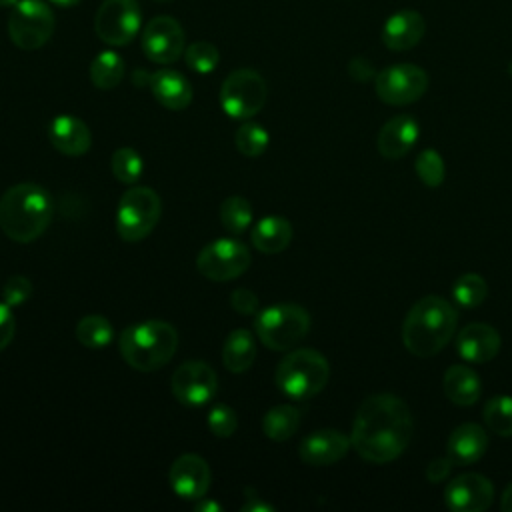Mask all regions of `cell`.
I'll return each instance as SVG.
<instances>
[{
	"instance_id": "obj_38",
	"label": "cell",
	"mask_w": 512,
	"mask_h": 512,
	"mask_svg": "<svg viewBox=\"0 0 512 512\" xmlns=\"http://www.w3.org/2000/svg\"><path fill=\"white\" fill-rule=\"evenodd\" d=\"M30 296H32V282H30V278H26L22 274L10 276L2 288V300L10 308L26 304Z\"/></svg>"
},
{
	"instance_id": "obj_35",
	"label": "cell",
	"mask_w": 512,
	"mask_h": 512,
	"mask_svg": "<svg viewBox=\"0 0 512 512\" xmlns=\"http://www.w3.org/2000/svg\"><path fill=\"white\" fill-rule=\"evenodd\" d=\"M184 60L190 70H194L198 74H210L220 62V52L212 42L198 40V42H192L186 46Z\"/></svg>"
},
{
	"instance_id": "obj_47",
	"label": "cell",
	"mask_w": 512,
	"mask_h": 512,
	"mask_svg": "<svg viewBox=\"0 0 512 512\" xmlns=\"http://www.w3.org/2000/svg\"><path fill=\"white\" fill-rule=\"evenodd\" d=\"M18 0H0V8H12Z\"/></svg>"
},
{
	"instance_id": "obj_40",
	"label": "cell",
	"mask_w": 512,
	"mask_h": 512,
	"mask_svg": "<svg viewBox=\"0 0 512 512\" xmlns=\"http://www.w3.org/2000/svg\"><path fill=\"white\" fill-rule=\"evenodd\" d=\"M16 332V320H14V312L12 308L0 300V350H4Z\"/></svg>"
},
{
	"instance_id": "obj_36",
	"label": "cell",
	"mask_w": 512,
	"mask_h": 512,
	"mask_svg": "<svg viewBox=\"0 0 512 512\" xmlns=\"http://www.w3.org/2000/svg\"><path fill=\"white\" fill-rule=\"evenodd\" d=\"M414 170L418 174V178L430 186V188H436L444 182V174H446V168H444V160L442 156L432 150V148H426L418 154L416 162H414Z\"/></svg>"
},
{
	"instance_id": "obj_6",
	"label": "cell",
	"mask_w": 512,
	"mask_h": 512,
	"mask_svg": "<svg viewBox=\"0 0 512 512\" xmlns=\"http://www.w3.org/2000/svg\"><path fill=\"white\" fill-rule=\"evenodd\" d=\"M310 330V314L294 302H278L256 314L254 332L258 340L276 352L294 348Z\"/></svg>"
},
{
	"instance_id": "obj_45",
	"label": "cell",
	"mask_w": 512,
	"mask_h": 512,
	"mask_svg": "<svg viewBox=\"0 0 512 512\" xmlns=\"http://www.w3.org/2000/svg\"><path fill=\"white\" fill-rule=\"evenodd\" d=\"M500 508H502L504 512H512V484H508V486H506V490L502 492Z\"/></svg>"
},
{
	"instance_id": "obj_12",
	"label": "cell",
	"mask_w": 512,
	"mask_h": 512,
	"mask_svg": "<svg viewBox=\"0 0 512 512\" xmlns=\"http://www.w3.org/2000/svg\"><path fill=\"white\" fill-rule=\"evenodd\" d=\"M378 98L390 106H406L424 96L428 90V74L416 64H392L374 78Z\"/></svg>"
},
{
	"instance_id": "obj_1",
	"label": "cell",
	"mask_w": 512,
	"mask_h": 512,
	"mask_svg": "<svg viewBox=\"0 0 512 512\" xmlns=\"http://www.w3.org/2000/svg\"><path fill=\"white\" fill-rule=\"evenodd\" d=\"M414 420L400 396L372 394L356 410L350 442L356 454L370 464L396 460L410 444Z\"/></svg>"
},
{
	"instance_id": "obj_29",
	"label": "cell",
	"mask_w": 512,
	"mask_h": 512,
	"mask_svg": "<svg viewBox=\"0 0 512 512\" xmlns=\"http://www.w3.org/2000/svg\"><path fill=\"white\" fill-rule=\"evenodd\" d=\"M76 340L84 346V348H92V350H98V348H104L112 342L114 338V328L110 324V320L106 316H100V314H88V316H82L76 324Z\"/></svg>"
},
{
	"instance_id": "obj_4",
	"label": "cell",
	"mask_w": 512,
	"mask_h": 512,
	"mask_svg": "<svg viewBox=\"0 0 512 512\" xmlns=\"http://www.w3.org/2000/svg\"><path fill=\"white\" fill-rule=\"evenodd\" d=\"M118 348L130 368L138 372H154L172 360L178 348V332L164 320L136 322L122 330Z\"/></svg>"
},
{
	"instance_id": "obj_42",
	"label": "cell",
	"mask_w": 512,
	"mask_h": 512,
	"mask_svg": "<svg viewBox=\"0 0 512 512\" xmlns=\"http://www.w3.org/2000/svg\"><path fill=\"white\" fill-rule=\"evenodd\" d=\"M348 70H350V76H352L354 80H358V82H366V80H370V78H376L374 68H372V64H370L366 58H354V60L350 62Z\"/></svg>"
},
{
	"instance_id": "obj_30",
	"label": "cell",
	"mask_w": 512,
	"mask_h": 512,
	"mask_svg": "<svg viewBox=\"0 0 512 512\" xmlns=\"http://www.w3.org/2000/svg\"><path fill=\"white\" fill-rule=\"evenodd\" d=\"M220 222L230 234H242L252 226V206L244 196H228L220 204Z\"/></svg>"
},
{
	"instance_id": "obj_23",
	"label": "cell",
	"mask_w": 512,
	"mask_h": 512,
	"mask_svg": "<svg viewBox=\"0 0 512 512\" xmlns=\"http://www.w3.org/2000/svg\"><path fill=\"white\" fill-rule=\"evenodd\" d=\"M148 86L156 102L168 110L178 112L188 108L192 102V86L178 70H156L148 76Z\"/></svg>"
},
{
	"instance_id": "obj_46",
	"label": "cell",
	"mask_w": 512,
	"mask_h": 512,
	"mask_svg": "<svg viewBox=\"0 0 512 512\" xmlns=\"http://www.w3.org/2000/svg\"><path fill=\"white\" fill-rule=\"evenodd\" d=\"M80 0H50V4H54V6H60V8H72V6H76Z\"/></svg>"
},
{
	"instance_id": "obj_2",
	"label": "cell",
	"mask_w": 512,
	"mask_h": 512,
	"mask_svg": "<svg viewBox=\"0 0 512 512\" xmlns=\"http://www.w3.org/2000/svg\"><path fill=\"white\" fill-rule=\"evenodd\" d=\"M52 216V196L40 184H14L0 198V228L18 244H30L40 238L50 226Z\"/></svg>"
},
{
	"instance_id": "obj_27",
	"label": "cell",
	"mask_w": 512,
	"mask_h": 512,
	"mask_svg": "<svg viewBox=\"0 0 512 512\" xmlns=\"http://www.w3.org/2000/svg\"><path fill=\"white\" fill-rule=\"evenodd\" d=\"M300 426V410L292 404H278L262 418V432L274 442H284L296 434Z\"/></svg>"
},
{
	"instance_id": "obj_25",
	"label": "cell",
	"mask_w": 512,
	"mask_h": 512,
	"mask_svg": "<svg viewBox=\"0 0 512 512\" xmlns=\"http://www.w3.org/2000/svg\"><path fill=\"white\" fill-rule=\"evenodd\" d=\"M446 398L456 406H472L482 394L480 376L462 364H454L444 372L442 378Z\"/></svg>"
},
{
	"instance_id": "obj_48",
	"label": "cell",
	"mask_w": 512,
	"mask_h": 512,
	"mask_svg": "<svg viewBox=\"0 0 512 512\" xmlns=\"http://www.w3.org/2000/svg\"><path fill=\"white\" fill-rule=\"evenodd\" d=\"M508 72H510V76H512V60H510V64H508Z\"/></svg>"
},
{
	"instance_id": "obj_19",
	"label": "cell",
	"mask_w": 512,
	"mask_h": 512,
	"mask_svg": "<svg viewBox=\"0 0 512 512\" xmlns=\"http://www.w3.org/2000/svg\"><path fill=\"white\" fill-rule=\"evenodd\" d=\"M48 140L64 156H82L92 146V132L84 120L60 114L48 126Z\"/></svg>"
},
{
	"instance_id": "obj_10",
	"label": "cell",
	"mask_w": 512,
	"mask_h": 512,
	"mask_svg": "<svg viewBox=\"0 0 512 512\" xmlns=\"http://www.w3.org/2000/svg\"><path fill=\"white\" fill-rule=\"evenodd\" d=\"M250 260V250L242 240L218 238L198 252L196 270L212 282H228L242 276Z\"/></svg>"
},
{
	"instance_id": "obj_31",
	"label": "cell",
	"mask_w": 512,
	"mask_h": 512,
	"mask_svg": "<svg viewBox=\"0 0 512 512\" xmlns=\"http://www.w3.org/2000/svg\"><path fill=\"white\" fill-rule=\"evenodd\" d=\"M268 142H270V136L266 128L258 122L244 120L234 132L236 150L248 158H258L260 154H264L268 148Z\"/></svg>"
},
{
	"instance_id": "obj_32",
	"label": "cell",
	"mask_w": 512,
	"mask_h": 512,
	"mask_svg": "<svg viewBox=\"0 0 512 512\" xmlns=\"http://www.w3.org/2000/svg\"><path fill=\"white\" fill-rule=\"evenodd\" d=\"M488 296V284L480 274L466 272L458 276V280L452 286V298L462 308H476L480 306Z\"/></svg>"
},
{
	"instance_id": "obj_3",
	"label": "cell",
	"mask_w": 512,
	"mask_h": 512,
	"mask_svg": "<svg viewBox=\"0 0 512 512\" xmlns=\"http://www.w3.org/2000/svg\"><path fill=\"white\" fill-rule=\"evenodd\" d=\"M458 324L456 308L442 296H424L412 304L402 324V342L414 356L438 354L454 336Z\"/></svg>"
},
{
	"instance_id": "obj_37",
	"label": "cell",
	"mask_w": 512,
	"mask_h": 512,
	"mask_svg": "<svg viewBox=\"0 0 512 512\" xmlns=\"http://www.w3.org/2000/svg\"><path fill=\"white\" fill-rule=\"evenodd\" d=\"M208 428L218 438H230L238 428L236 412L226 404H214L208 412Z\"/></svg>"
},
{
	"instance_id": "obj_8",
	"label": "cell",
	"mask_w": 512,
	"mask_h": 512,
	"mask_svg": "<svg viewBox=\"0 0 512 512\" xmlns=\"http://www.w3.org/2000/svg\"><path fill=\"white\" fill-rule=\"evenodd\" d=\"M6 30L16 48L38 50L52 38L56 18L44 0H18L10 8Z\"/></svg>"
},
{
	"instance_id": "obj_44",
	"label": "cell",
	"mask_w": 512,
	"mask_h": 512,
	"mask_svg": "<svg viewBox=\"0 0 512 512\" xmlns=\"http://www.w3.org/2000/svg\"><path fill=\"white\" fill-rule=\"evenodd\" d=\"M194 510H196V512H220L222 506H220L216 500H210V498L202 496L200 500H196Z\"/></svg>"
},
{
	"instance_id": "obj_24",
	"label": "cell",
	"mask_w": 512,
	"mask_h": 512,
	"mask_svg": "<svg viewBox=\"0 0 512 512\" xmlns=\"http://www.w3.org/2000/svg\"><path fill=\"white\" fill-rule=\"evenodd\" d=\"M292 224L284 216H266L250 230L252 246L262 254H278L292 242Z\"/></svg>"
},
{
	"instance_id": "obj_26",
	"label": "cell",
	"mask_w": 512,
	"mask_h": 512,
	"mask_svg": "<svg viewBox=\"0 0 512 512\" xmlns=\"http://www.w3.org/2000/svg\"><path fill=\"white\" fill-rule=\"evenodd\" d=\"M256 360V342L250 330L236 328L232 330L222 346V364L232 374H242L252 368Z\"/></svg>"
},
{
	"instance_id": "obj_9",
	"label": "cell",
	"mask_w": 512,
	"mask_h": 512,
	"mask_svg": "<svg viewBox=\"0 0 512 512\" xmlns=\"http://www.w3.org/2000/svg\"><path fill=\"white\" fill-rule=\"evenodd\" d=\"M266 80L252 68L230 72L220 86V106L234 120H250L266 104Z\"/></svg>"
},
{
	"instance_id": "obj_43",
	"label": "cell",
	"mask_w": 512,
	"mask_h": 512,
	"mask_svg": "<svg viewBox=\"0 0 512 512\" xmlns=\"http://www.w3.org/2000/svg\"><path fill=\"white\" fill-rule=\"evenodd\" d=\"M240 510H242V512H274V506H270L268 502H264L254 490H246L244 504H242Z\"/></svg>"
},
{
	"instance_id": "obj_5",
	"label": "cell",
	"mask_w": 512,
	"mask_h": 512,
	"mask_svg": "<svg viewBox=\"0 0 512 512\" xmlns=\"http://www.w3.org/2000/svg\"><path fill=\"white\" fill-rule=\"evenodd\" d=\"M330 378L328 360L312 348L288 352L276 366L274 382L278 390L292 400H308L316 396Z\"/></svg>"
},
{
	"instance_id": "obj_21",
	"label": "cell",
	"mask_w": 512,
	"mask_h": 512,
	"mask_svg": "<svg viewBox=\"0 0 512 512\" xmlns=\"http://www.w3.org/2000/svg\"><path fill=\"white\" fill-rule=\"evenodd\" d=\"M418 122L408 114H398L382 124L378 132V152L386 160H398L412 150L418 140Z\"/></svg>"
},
{
	"instance_id": "obj_33",
	"label": "cell",
	"mask_w": 512,
	"mask_h": 512,
	"mask_svg": "<svg viewBox=\"0 0 512 512\" xmlns=\"http://www.w3.org/2000/svg\"><path fill=\"white\" fill-rule=\"evenodd\" d=\"M110 168L118 182L132 186L138 182V178L144 172V160L134 148L122 146V148L114 150V154L110 158Z\"/></svg>"
},
{
	"instance_id": "obj_49",
	"label": "cell",
	"mask_w": 512,
	"mask_h": 512,
	"mask_svg": "<svg viewBox=\"0 0 512 512\" xmlns=\"http://www.w3.org/2000/svg\"><path fill=\"white\" fill-rule=\"evenodd\" d=\"M156 2H172V0H156Z\"/></svg>"
},
{
	"instance_id": "obj_18",
	"label": "cell",
	"mask_w": 512,
	"mask_h": 512,
	"mask_svg": "<svg viewBox=\"0 0 512 512\" xmlns=\"http://www.w3.org/2000/svg\"><path fill=\"white\" fill-rule=\"evenodd\" d=\"M500 344L498 330L484 322H470L456 336L458 354L472 364H484L496 358Z\"/></svg>"
},
{
	"instance_id": "obj_41",
	"label": "cell",
	"mask_w": 512,
	"mask_h": 512,
	"mask_svg": "<svg viewBox=\"0 0 512 512\" xmlns=\"http://www.w3.org/2000/svg\"><path fill=\"white\" fill-rule=\"evenodd\" d=\"M452 466H454V464H452V460H450L448 456L436 458V460L428 462V466H426V478H428V482L438 484V482L446 480L448 474H450V470H452Z\"/></svg>"
},
{
	"instance_id": "obj_13",
	"label": "cell",
	"mask_w": 512,
	"mask_h": 512,
	"mask_svg": "<svg viewBox=\"0 0 512 512\" xmlns=\"http://www.w3.org/2000/svg\"><path fill=\"white\" fill-rule=\"evenodd\" d=\"M170 388L174 398L184 406H204L218 392V376L214 368L204 360H188L182 362L172 378Z\"/></svg>"
},
{
	"instance_id": "obj_34",
	"label": "cell",
	"mask_w": 512,
	"mask_h": 512,
	"mask_svg": "<svg viewBox=\"0 0 512 512\" xmlns=\"http://www.w3.org/2000/svg\"><path fill=\"white\" fill-rule=\"evenodd\" d=\"M486 426L498 436H512V396H494L482 410Z\"/></svg>"
},
{
	"instance_id": "obj_39",
	"label": "cell",
	"mask_w": 512,
	"mask_h": 512,
	"mask_svg": "<svg viewBox=\"0 0 512 512\" xmlns=\"http://www.w3.org/2000/svg\"><path fill=\"white\" fill-rule=\"evenodd\" d=\"M230 306L242 314V316H250L258 310V296L250 290V288H236L230 294Z\"/></svg>"
},
{
	"instance_id": "obj_17",
	"label": "cell",
	"mask_w": 512,
	"mask_h": 512,
	"mask_svg": "<svg viewBox=\"0 0 512 512\" xmlns=\"http://www.w3.org/2000/svg\"><path fill=\"white\" fill-rule=\"evenodd\" d=\"M350 446H352L350 436L342 434L340 430L324 428L308 434L300 442L298 456L304 464H310V466H330L342 460L348 454Z\"/></svg>"
},
{
	"instance_id": "obj_7",
	"label": "cell",
	"mask_w": 512,
	"mask_h": 512,
	"mask_svg": "<svg viewBox=\"0 0 512 512\" xmlns=\"http://www.w3.org/2000/svg\"><path fill=\"white\" fill-rule=\"evenodd\" d=\"M162 216V200L148 186L128 188L116 208V234L124 242H140L156 228Z\"/></svg>"
},
{
	"instance_id": "obj_20",
	"label": "cell",
	"mask_w": 512,
	"mask_h": 512,
	"mask_svg": "<svg viewBox=\"0 0 512 512\" xmlns=\"http://www.w3.org/2000/svg\"><path fill=\"white\" fill-rule=\"evenodd\" d=\"M426 32V22L420 12L404 8L388 16L382 26V42L386 48L402 52L414 48Z\"/></svg>"
},
{
	"instance_id": "obj_11",
	"label": "cell",
	"mask_w": 512,
	"mask_h": 512,
	"mask_svg": "<svg viewBox=\"0 0 512 512\" xmlns=\"http://www.w3.org/2000/svg\"><path fill=\"white\" fill-rule=\"evenodd\" d=\"M142 14L136 0H104L94 16V32L108 46H126L140 32Z\"/></svg>"
},
{
	"instance_id": "obj_16",
	"label": "cell",
	"mask_w": 512,
	"mask_h": 512,
	"mask_svg": "<svg viewBox=\"0 0 512 512\" xmlns=\"http://www.w3.org/2000/svg\"><path fill=\"white\" fill-rule=\"evenodd\" d=\"M212 482L208 462L198 454L178 456L168 470V484L172 492L182 500H200L206 496Z\"/></svg>"
},
{
	"instance_id": "obj_14",
	"label": "cell",
	"mask_w": 512,
	"mask_h": 512,
	"mask_svg": "<svg viewBox=\"0 0 512 512\" xmlns=\"http://www.w3.org/2000/svg\"><path fill=\"white\" fill-rule=\"evenodd\" d=\"M142 50L156 64H172L186 50V34L172 16H154L142 30Z\"/></svg>"
},
{
	"instance_id": "obj_22",
	"label": "cell",
	"mask_w": 512,
	"mask_h": 512,
	"mask_svg": "<svg viewBox=\"0 0 512 512\" xmlns=\"http://www.w3.org/2000/svg\"><path fill=\"white\" fill-rule=\"evenodd\" d=\"M488 448V434L480 424L464 422L456 426L446 442V456L454 466H466L478 462Z\"/></svg>"
},
{
	"instance_id": "obj_28",
	"label": "cell",
	"mask_w": 512,
	"mask_h": 512,
	"mask_svg": "<svg viewBox=\"0 0 512 512\" xmlns=\"http://www.w3.org/2000/svg\"><path fill=\"white\" fill-rule=\"evenodd\" d=\"M88 76L98 90H112L124 78V60L114 50H102L90 62Z\"/></svg>"
},
{
	"instance_id": "obj_15",
	"label": "cell",
	"mask_w": 512,
	"mask_h": 512,
	"mask_svg": "<svg viewBox=\"0 0 512 512\" xmlns=\"http://www.w3.org/2000/svg\"><path fill=\"white\" fill-rule=\"evenodd\" d=\"M494 500L492 482L476 472H466L448 482L444 504L454 512H484Z\"/></svg>"
}]
</instances>
